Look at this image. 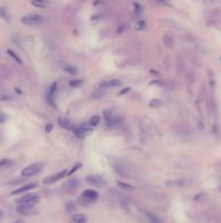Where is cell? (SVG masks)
Instances as JSON below:
<instances>
[{"label":"cell","mask_w":221,"mask_h":223,"mask_svg":"<svg viewBox=\"0 0 221 223\" xmlns=\"http://www.w3.org/2000/svg\"><path fill=\"white\" fill-rule=\"evenodd\" d=\"M39 203V196L37 194H27L16 200V203L21 207L34 208Z\"/></svg>","instance_id":"6da1fadb"},{"label":"cell","mask_w":221,"mask_h":223,"mask_svg":"<svg viewBox=\"0 0 221 223\" xmlns=\"http://www.w3.org/2000/svg\"><path fill=\"white\" fill-rule=\"evenodd\" d=\"M45 21V18H43L41 14H28V16H25L22 18L21 22L25 25H28V26H32V25H39L41 23H43Z\"/></svg>","instance_id":"7a4b0ae2"},{"label":"cell","mask_w":221,"mask_h":223,"mask_svg":"<svg viewBox=\"0 0 221 223\" xmlns=\"http://www.w3.org/2000/svg\"><path fill=\"white\" fill-rule=\"evenodd\" d=\"M98 197H99V194H98V192L94 189H86L80 195V199H81L86 205H90V203H94L98 199Z\"/></svg>","instance_id":"3957f363"},{"label":"cell","mask_w":221,"mask_h":223,"mask_svg":"<svg viewBox=\"0 0 221 223\" xmlns=\"http://www.w3.org/2000/svg\"><path fill=\"white\" fill-rule=\"evenodd\" d=\"M86 181L88 182L89 184H91V185L95 186V187H104V186L106 185V182L104 181L103 177H101L100 175H97V174H90L88 175V176L86 177Z\"/></svg>","instance_id":"277c9868"},{"label":"cell","mask_w":221,"mask_h":223,"mask_svg":"<svg viewBox=\"0 0 221 223\" xmlns=\"http://www.w3.org/2000/svg\"><path fill=\"white\" fill-rule=\"evenodd\" d=\"M41 169H42V164L41 163H39V162L38 163H32L22 170V175H24V176H32V175L37 174Z\"/></svg>","instance_id":"5b68a950"},{"label":"cell","mask_w":221,"mask_h":223,"mask_svg":"<svg viewBox=\"0 0 221 223\" xmlns=\"http://www.w3.org/2000/svg\"><path fill=\"white\" fill-rule=\"evenodd\" d=\"M67 172H68L67 170H63V171H61V172H58V173H54V174H52V175H49V176L46 177V179L43 180V184H47L48 185V184L55 183V182L60 181L61 179H63V177L67 174Z\"/></svg>","instance_id":"8992f818"},{"label":"cell","mask_w":221,"mask_h":223,"mask_svg":"<svg viewBox=\"0 0 221 223\" xmlns=\"http://www.w3.org/2000/svg\"><path fill=\"white\" fill-rule=\"evenodd\" d=\"M37 187V184L36 183H29V184H26V185L22 186V187L17 188V189L13 190L12 193H11V195H19V194H22V193H25V192H28V190L30 189H34V188Z\"/></svg>","instance_id":"52a82bcc"},{"label":"cell","mask_w":221,"mask_h":223,"mask_svg":"<svg viewBox=\"0 0 221 223\" xmlns=\"http://www.w3.org/2000/svg\"><path fill=\"white\" fill-rule=\"evenodd\" d=\"M87 222H88V216L81 213L75 214L71 219V223H87Z\"/></svg>","instance_id":"ba28073f"},{"label":"cell","mask_w":221,"mask_h":223,"mask_svg":"<svg viewBox=\"0 0 221 223\" xmlns=\"http://www.w3.org/2000/svg\"><path fill=\"white\" fill-rule=\"evenodd\" d=\"M58 125L64 130H71L72 127H73L72 126L71 121L66 118H63V116H61V118L58 119Z\"/></svg>","instance_id":"9c48e42d"},{"label":"cell","mask_w":221,"mask_h":223,"mask_svg":"<svg viewBox=\"0 0 221 223\" xmlns=\"http://www.w3.org/2000/svg\"><path fill=\"white\" fill-rule=\"evenodd\" d=\"M101 85L104 86V87H117V86L121 85V81H119V80H108V81H103Z\"/></svg>","instance_id":"30bf717a"},{"label":"cell","mask_w":221,"mask_h":223,"mask_svg":"<svg viewBox=\"0 0 221 223\" xmlns=\"http://www.w3.org/2000/svg\"><path fill=\"white\" fill-rule=\"evenodd\" d=\"M104 116H105V121H106V124H107V126H114L115 123H116V120H115V118L112 116V114L110 113V112L105 111L104 112Z\"/></svg>","instance_id":"8fae6325"},{"label":"cell","mask_w":221,"mask_h":223,"mask_svg":"<svg viewBox=\"0 0 221 223\" xmlns=\"http://www.w3.org/2000/svg\"><path fill=\"white\" fill-rule=\"evenodd\" d=\"M32 5L37 8H46L48 6L47 0H32Z\"/></svg>","instance_id":"7c38bea8"},{"label":"cell","mask_w":221,"mask_h":223,"mask_svg":"<svg viewBox=\"0 0 221 223\" xmlns=\"http://www.w3.org/2000/svg\"><path fill=\"white\" fill-rule=\"evenodd\" d=\"M74 133H75V135L79 138H84V136H86V133H84V127L82 126L74 127Z\"/></svg>","instance_id":"4fadbf2b"},{"label":"cell","mask_w":221,"mask_h":223,"mask_svg":"<svg viewBox=\"0 0 221 223\" xmlns=\"http://www.w3.org/2000/svg\"><path fill=\"white\" fill-rule=\"evenodd\" d=\"M117 185H118V187H120L121 189H124V190H134L133 185L124 183V182H117Z\"/></svg>","instance_id":"5bb4252c"},{"label":"cell","mask_w":221,"mask_h":223,"mask_svg":"<svg viewBox=\"0 0 221 223\" xmlns=\"http://www.w3.org/2000/svg\"><path fill=\"white\" fill-rule=\"evenodd\" d=\"M100 121H101V118H100L99 116H93L92 118L90 119V121H89V125H90L91 127H95L99 125Z\"/></svg>","instance_id":"9a60e30c"},{"label":"cell","mask_w":221,"mask_h":223,"mask_svg":"<svg viewBox=\"0 0 221 223\" xmlns=\"http://www.w3.org/2000/svg\"><path fill=\"white\" fill-rule=\"evenodd\" d=\"M162 105V101L160 100V99H153V100H151V102H150V107H153V108H159Z\"/></svg>","instance_id":"2e32d148"},{"label":"cell","mask_w":221,"mask_h":223,"mask_svg":"<svg viewBox=\"0 0 221 223\" xmlns=\"http://www.w3.org/2000/svg\"><path fill=\"white\" fill-rule=\"evenodd\" d=\"M56 90V83H53L51 85V87H50V90H49V96L50 98H51V103H53V97H54V93H55Z\"/></svg>","instance_id":"e0dca14e"},{"label":"cell","mask_w":221,"mask_h":223,"mask_svg":"<svg viewBox=\"0 0 221 223\" xmlns=\"http://www.w3.org/2000/svg\"><path fill=\"white\" fill-rule=\"evenodd\" d=\"M82 84H84V81H82V80H74V81L69 82V85H71L72 87H79V86H81Z\"/></svg>","instance_id":"ac0fdd59"},{"label":"cell","mask_w":221,"mask_h":223,"mask_svg":"<svg viewBox=\"0 0 221 223\" xmlns=\"http://www.w3.org/2000/svg\"><path fill=\"white\" fill-rule=\"evenodd\" d=\"M8 53H9V55H10L11 57H12L13 59H14L16 62H19V63H22V60H21V58H20L19 56L16 55V53H14V52H13V51L11 50V49H8Z\"/></svg>","instance_id":"d6986e66"},{"label":"cell","mask_w":221,"mask_h":223,"mask_svg":"<svg viewBox=\"0 0 221 223\" xmlns=\"http://www.w3.org/2000/svg\"><path fill=\"white\" fill-rule=\"evenodd\" d=\"M147 216H149L150 223H160L159 219H158V218H157V216H154V214L147 213Z\"/></svg>","instance_id":"ffe728a7"},{"label":"cell","mask_w":221,"mask_h":223,"mask_svg":"<svg viewBox=\"0 0 221 223\" xmlns=\"http://www.w3.org/2000/svg\"><path fill=\"white\" fill-rule=\"evenodd\" d=\"M64 70L66 71V72H68L69 74H76V72H77L76 68L75 66H66L64 68Z\"/></svg>","instance_id":"44dd1931"},{"label":"cell","mask_w":221,"mask_h":223,"mask_svg":"<svg viewBox=\"0 0 221 223\" xmlns=\"http://www.w3.org/2000/svg\"><path fill=\"white\" fill-rule=\"evenodd\" d=\"M144 27H145V22H143V21H140V22L136 24V30H142V29H144Z\"/></svg>","instance_id":"7402d4cb"},{"label":"cell","mask_w":221,"mask_h":223,"mask_svg":"<svg viewBox=\"0 0 221 223\" xmlns=\"http://www.w3.org/2000/svg\"><path fill=\"white\" fill-rule=\"evenodd\" d=\"M52 129H53V125H52V124H48L47 126H46V132H47V133H49V132L52 131Z\"/></svg>","instance_id":"603a6c76"},{"label":"cell","mask_w":221,"mask_h":223,"mask_svg":"<svg viewBox=\"0 0 221 223\" xmlns=\"http://www.w3.org/2000/svg\"><path fill=\"white\" fill-rule=\"evenodd\" d=\"M79 166H80V164H78L77 166H74V168L72 169V170H71V171H69V172H68V174H72V173H74V171H76V170H77V169L79 168Z\"/></svg>","instance_id":"cb8c5ba5"},{"label":"cell","mask_w":221,"mask_h":223,"mask_svg":"<svg viewBox=\"0 0 221 223\" xmlns=\"http://www.w3.org/2000/svg\"><path fill=\"white\" fill-rule=\"evenodd\" d=\"M128 92H129V88H125V89H123V90H121V92H120V94H119V95H125L126 93H128Z\"/></svg>","instance_id":"d4e9b609"},{"label":"cell","mask_w":221,"mask_h":223,"mask_svg":"<svg viewBox=\"0 0 221 223\" xmlns=\"http://www.w3.org/2000/svg\"><path fill=\"white\" fill-rule=\"evenodd\" d=\"M13 223H24V222L22 220H16L15 222H13Z\"/></svg>","instance_id":"484cf974"},{"label":"cell","mask_w":221,"mask_h":223,"mask_svg":"<svg viewBox=\"0 0 221 223\" xmlns=\"http://www.w3.org/2000/svg\"><path fill=\"white\" fill-rule=\"evenodd\" d=\"M2 216H3V211H2V210L0 209V219L2 218Z\"/></svg>","instance_id":"4316f807"},{"label":"cell","mask_w":221,"mask_h":223,"mask_svg":"<svg viewBox=\"0 0 221 223\" xmlns=\"http://www.w3.org/2000/svg\"><path fill=\"white\" fill-rule=\"evenodd\" d=\"M2 122H3V119L0 118V123H2Z\"/></svg>","instance_id":"83f0119b"}]
</instances>
